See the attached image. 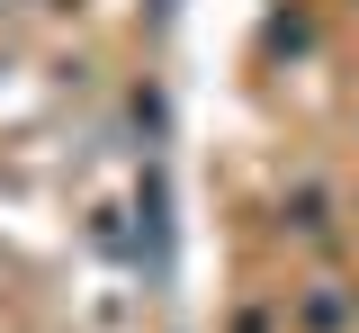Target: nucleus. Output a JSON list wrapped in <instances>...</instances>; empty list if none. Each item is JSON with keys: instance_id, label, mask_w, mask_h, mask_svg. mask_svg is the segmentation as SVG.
Here are the masks:
<instances>
[{"instance_id": "nucleus-2", "label": "nucleus", "mask_w": 359, "mask_h": 333, "mask_svg": "<svg viewBox=\"0 0 359 333\" xmlns=\"http://www.w3.org/2000/svg\"><path fill=\"white\" fill-rule=\"evenodd\" d=\"M297 235H323V190H297V216H287Z\"/></svg>"}, {"instance_id": "nucleus-1", "label": "nucleus", "mask_w": 359, "mask_h": 333, "mask_svg": "<svg viewBox=\"0 0 359 333\" xmlns=\"http://www.w3.org/2000/svg\"><path fill=\"white\" fill-rule=\"evenodd\" d=\"M297 325H306V333H341V325H351V297H341L332 280H314V297L297 306Z\"/></svg>"}]
</instances>
